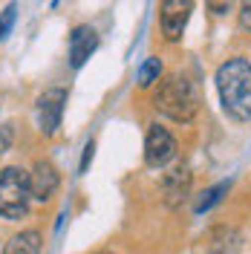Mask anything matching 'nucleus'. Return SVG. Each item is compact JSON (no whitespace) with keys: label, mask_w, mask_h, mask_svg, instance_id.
<instances>
[{"label":"nucleus","mask_w":251,"mask_h":254,"mask_svg":"<svg viewBox=\"0 0 251 254\" xmlns=\"http://www.w3.org/2000/svg\"><path fill=\"white\" fill-rule=\"evenodd\" d=\"M153 104H156L159 113L171 116L173 122H190L199 110V95H196V90H193V84L188 78L168 75L159 84Z\"/></svg>","instance_id":"f03ea898"},{"label":"nucleus","mask_w":251,"mask_h":254,"mask_svg":"<svg viewBox=\"0 0 251 254\" xmlns=\"http://www.w3.org/2000/svg\"><path fill=\"white\" fill-rule=\"evenodd\" d=\"M12 23H15V6H6V9H3V15H0V41L9 35Z\"/></svg>","instance_id":"4468645a"},{"label":"nucleus","mask_w":251,"mask_h":254,"mask_svg":"<svg viewBox=\"0 0 251 254\" xmlns=\"http://www.w3.org/2000/svg\"><path fill=\"white\" fill-rule=\"evenodd\" d=\"M93 150H95V144H93V142L84 147V159H81V174H84V171L90 168V162H93Z\"/></svg>","instance_id":"dca6fc26"},{"label":"nucleus","mask_w":251,"mask_h":254,"mask_svg":"<svg viewBox=\"0 0 251 254\" xmlns=\"http://www.w3.org/2000/svg\"><path fill=\"white\" fill-rule=\"evenodd\" d=\"M15 142V133H12V127L9 125H0V153H6L9 147Z\"/></svg>","instance_id":"2eb2a0df"},{"label":"nucleus","mask_w":251,"mask_h":254,"mask_svg":"<svg viewBox=\"0 0 251 254\" xmlns=\"http://www.w3.org/2000/svg\"><path fill=\"white\" fill-rule=\"evenodd\" d=\"M228 190V182H220V185H214V188H208L202 193V199L196 202V214H202V211H208L211 205H217L220 202V196Z\"/></svg>","instance_id":"ddd939ff"},{"label":"nucleus","mask_w":251,"mask_h":254,"mask_svg":"<svg viewBox=\"0 0 251 254\" xmlns=\"http://www.w3.org/2000/svg\"><path fill=\"white\" fill-rule=\"evenodd\" d=\"M222 110L234 122H251V64L246 58H231L217 69Z\"/></svg>","instance_id":"f257e3e1"},{"label":"nucleus","mask_w":251,"mask_h":254,"mask_svg":"<svg viewBox=\"0 0 251 254\" xmlns=\"http://www.w3.org/2000/svg\"><path fill=\"white\" fill-rule=\"evenodd\" d=\"M193 3L190 0H165L162 3V15H159V23H162V32L168 41H179L182 32L188 26V17Z\"/></svg>","instance_id":"39448f33"},{"label":"nucleus","mask_w":251,"mask_h":254,"mask_svg":"<svg viewBox=\"0 0 251 254\" xmlns=\"http://www.w3.org/2000/svg\"><path fill=\"white\" fill-rule=\"evenodd\" d=\"M95 254H113V252H95Z\"/></svg>","instance_id":"a211bd4d"},{"label":"nucleus","mask_w":251,"mask_h":254,"mask_svg":"<svg viewBox=\"0 0 251 254\" xmlns=\"http://www.w3.org/2000/svg\"><path fill=\"white\" fill-rule=\"evenodd\" d=\"M240 23H243V29H251V3L243 6V12H240Z\"/></svg>","instance_id":"f3484780"},{"label":"nucleus","mask_w":251,"mask_h":254,"mask_svg":"<svg viewBox=\"0 0 251 254\" xmlns=\"http://www.w3.org/2000/svg\"><path fill=\"white\" fill-rule=\"evenodd\" d=\"M29 190H32V199H38V202L52 199V193L58 190V171H55L52 162H47V159L35 162V168L29 174Z\"/></svg>","instance_id":"0eeeda50"},{"label":"nucleus","mask_w":251,"mask_h":254,"mask_svg":"<svg viewBox=\"0 0 251 254\" xmlns=\"http://www.w3.org/2000/svg\"><path fill=\"white\" fill-rule=\"evenodd\" d=\"M29 174L20 168H3L0 171V217L3 220H20L29 211Z\"/></svg>","instance_id":"7ed1b4c3"},{"label":"nucleus","mask_w":251,"mask_h":254,"mask_svg":"<svg viewBox=\"0 0 251 254\" xmlns=\"http://www.w3.org/2000/svg\"><path fill=\"white\" fill-rule=\"evenodd\" d=\"M162 75V61L159 58H147V61L139 66V84L141 87H150L153 81H159Z\"/></svg>","instance_id":"f8f14e48"},{"label":"nucleus","mask_w":251,"mask_h":254,"mask_svg":"<svg viewBox=\"0 0 251 254\" xmlns=\"http://www.w3.org/2000/svg\"><path fill=\"white\" fill-rule=\"evenodd\" d=\"M95 47H98L95 29H90V26H75L72 35H69V64H72L75 69L84 66V61L95 52Z\"/></svg>","instance_id":"6e6552de"},{"label":"nucleus","mask_w":251,"mask_h":254,"mask_svg":"<svg viewBox=\"0 0 251 254\" xmlns=\"http://www.w3.org/2000/svg\"><path fill=\"white\" fill-rule=\"evenodd\" d=\"M173 156H176V139H173L165 127L153 125L147 130V139H144V162L150 168H162Z\"/></svg>","instance_id":"20e7f679"},{"label":"nucleus","mask_w":251,"mask_h":254,"mask_svg":"<svg viewBox=\"0 0 251 254\" xmlns=\"http://www.w3.org/2000/svg\"><path fill=\"white\" fill-rule=\"evenodd\" d=\"M162 190H165V196H168V202L171 205H176L179 199H185L190 190V174L188 168H173L171 174H165V179H162Z\"/></svg>","instance_id":"1a4fd4ad"},{"label":"nucleus","mask_w":251,"mask_h":254,"mask_svg":"<svg viewBox=\"0 0 251 254\" xmlns=\"http://www.w3.org/2000/svg\"><path fill=\"white\" fill-rule=\"evenodd\" d=\"M63 104H66V93L63 90H47V93L41 95V101H38V125L41 130L52 136L58 127H61V116H63Z\"/></svg>","instance_id":"423d86ee"},{"label":"nucleus","mask_w":251,"mask_h":254,"mask_svg":"<svg viewBox=\"0 0 251 254\" xmlns=\"http://www.w3.org/2000/svg\"><path fill=\"white\" fill-rule=\"evenodd\" d=\"M3 254H41V234L38 231H20L6 243Z\"/></svg>","instance_id":"9b49d317"},{"label":"nucleus","mask_w":251,"mask_h":254,"mask_svg":"<svg viewBox=\"0 0 251 254\" xmlns=\"http://www.w3.org/2000/svg\"><path fill=\"white\" fill-rule=\"evenodd\" d=\"M240 252V234L234 228H217L208 243V254H237Z\"/></svg>","instance_id":"9d476101"}]
</instances>
